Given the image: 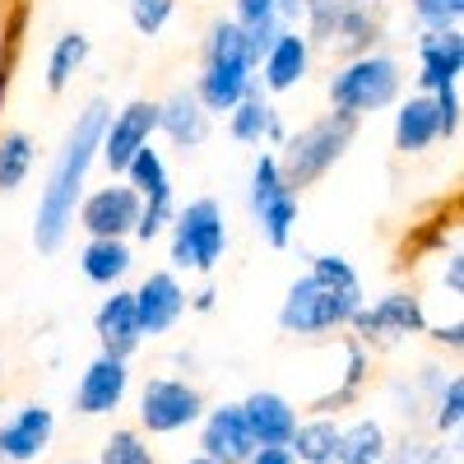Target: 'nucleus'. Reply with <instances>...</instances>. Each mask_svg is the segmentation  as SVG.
<instances>
[{
  "instance_id": "nucleus-1",
  "label": "nucleus",
  "mask_w": 464,
  "mask_h": 464,
  "mask_svg": "<svg viewBox=\"0 0 464 464\" xmlns=\"http://www.w3.org/2000/svg\"><path fill=\"white\" fill-rule=\"evenodd\" d=\"M102 126H107V102L93 98L80 116H74V126L56 153V168L47 177V190L43 200H37V214H33V242L37 251H56L65 242V232L74 223V209L84 200V186H89V168L98 159V144H102Z\"/></svg>"
},
{
  "instance_id": "nucleus-2",
  "label": "nucleus",
  "mask_w": 464,
  "mask_h": 464,
  "mask_svg": "<svg viewBox=\"0 0 464 464\" xmlns=\"http://www.w3.org/2000/svg\"><path fill=\"white\" fill-rule=\"evenodd\" d=\"M362 306V279L343 256H312V275H302L284 306H279V325L288 334H325L353 321Z\"/></svg>"
},
{
  "instance_id": "nucleus-3",
  "label": "nucleus",
  "mask_w": 464,
  "mask_h": 464,
  "mask_svg": "<svg viewBox=\"0 0 464 464\" xmlns=\"http://www.w3.org/2000/svg\"><path fill=\"white\" fill-rule=\"evenodd\" d=\"M306 43L312 52L353 61L376 47L385 28V0H306Z\"/></svg>"
},
{
  "instance_id": "nucleus-4",
  "label": "nucleus",
  "mask_w": 464,
  "mask_h": 464,
  "mask_svg": "<svg viewBox=\"0 0 464 464\" xmlns=\"http://www.w3.org/2000/svg\"><path fill=\"white\" fill-rule=\"evenodd\" d=\"M353 135H358V121H353V116H343V111H325V116H316L312 126L284 135V149L275 153L279 172H284V186L293 190V196L306 190V186H316L348 153Z\"/></svg>"
},
{
  "instance_id": "nucleus-5",
  "label": "nucleus",
  "mask_w": 464,
  "mask_h": 464,
  "mask_svg": "<svg viewBox=\"0 0 464 464\" xmlns=\"http://www.w3.org/2000/svg\"><path fill=\"white\" fill-rule=\"evenodd\" d=\"M251 61H246V43H242V28L237 19H214L209 37H205V70H200V84L196 98L200 107L214 111H232L256 84H251Z\"/></svg>"
},
{
  "instance_id": "nucleus-6",
  "label": "nucleus",
  "mask_w": 464,
  "mask_h": 464,
  "mask_svg": "<svg viewBox=\"0 0 464 464\" xmlns=\"http://www.w3.org/2000/svg\"><path fill=\"white\" fill-rule=\"evenodd\" d=\"M404 89V74H400V61L385 56V52H362L353 61H343L334 74H330V107L362 121L367 111H381L391 107Z\"/></svg>"
},
{
  "instance_id": "nucleus-7",
  "label": "nucleus",
  "mask_w": 464,
  "mask_h": 464,
  "mask_svg": "<svg viewBox=\"0 0 464 464\" xmlns=\"http://www.w3.org/2000/svg\"><path fill=\"white\" fill-rule=\"evenodd\" d=\"M172 232V265L177 269H196V275H209V269L223 260L227 251V223H223V205L200 196L172 214L168 223Z\"/></svg>"
},
{
  "instance_id": "nucleus-8",
  "label": "nucleus",
  "mask_w": 464,
  "mask_h": 464,
  "mask_svg": "<svg viewBox=\"0 0 464 464\" xmlns=\"http://www.w3.org/2000/svg\"><path fill=\"white\" fill-rule=\"evenodd\" d=\"M153 135H159V102L135 98V102H126L116 116H107L102 144H98V159L107 163L111 177H121L135 153H140L144 144H153Z\"/></svg>"
},
{
  "instance_id": "nucleus-9",
  "label": "nucleus",
  "mask_w": 464,
  "mask_h": 464,
  "mask_svg": "<svg viewBox=\"0 0 464 464\" xmlns=\"http://www.w3.org/2000/svg\"><path fill=\"white\" fill-rule=\"evenodd\" d=\"M200 418H205V400H200L196 385H186V381L153 376L140 391V422L149 432H181Z\"/></svg>"
},
{
  "instance_id": "nucleus-10",
  "label": "nucleus",
  "mask_w": 464,
  "mask_h": 464,
  "mask_svg": "<svg viewBox=\"0 0 464 464\" xmlns=\"http://www.w3.org/2000/svg\"><path fill=\"white\" fill-rule=\"evenodd\" d=\"M140 196L130 181H111V186H98L93 196L80 200V227L89 237H135V223H140Z\"/></svg>"
},
{
  "instance_id": "nucleus-11",
  "label": "nucleus",
  "mask_w": 464,
  "mask_h": 464,
  "mask_svg": "<svg viewBox=\"0 0 464 464\" xmlns=\"http://www.w3.org/2000/svg\"><path fill=\"white\" fill-rule=\"evenodd\" d=\"M348 325H353L367 343H391V339H404V334H422L428 330V316H422V302L413 293H385L372 306L362 302Z\"/></svg>"
},
{
  "instance_id": "nucleus-12",
  "label": "nucleus",
  "mask_w": 464,
  "mask_h": 464,
  "mask_svg": "<svg viewBox=\"0 0 464 464\" xmlns=\"http://www.w3.org/2000/svg\"><path fill=\"white\" fill-rule=\"evenodd\" d=\"M135 297V316H140V330L153 339V334H168L181 316H186V288L172 269H153V275L140 279V288L130 293Z\"/></svg>"
},
{
  "instance_id": "nucleus-13",
  "label": "nucleus",
  "mask_w": 464,
  "mask_h": 464,
  "mask_svg": "<svg viewBox=\"0 0 464 464\" xmlns=\"http://www.w3.org/2000/svg\"><path fill=\"white\" fill-rule=\"evenodd\" d=\"M126 391H130V367H126V358L98 353V358L84 367L80 385H74V409H80L84 418H102V413H111V409H121Z\"/></svg>"
},
{
  "instance_id": "nucleus-14",
  "label": "nucleus",
  "mask_w": 464,
  "mask_h": 464,
  "mask_svg": "<svg viewBox=\"0 0 464 464\" xmlns=\"http://www.w3.org/2000/svg\"><path fill=\"white\" fill-rule=\"evenodd\" d=\"M459 70H464V33L459 28L428 33L418 43V89L422 93H437L446 84H459Z\"/></svg>"
},
{
  "instance_id": "nucleus-15",
  "label": "nucleus",
  "mask_w": 464,
  "mask_h": 464,
  "mask_svg": "<svg viewBox=\"0 0 464 464\" xmlns=\"http://www.w3.org/2000/svg\"><path fill=\"white\" fill-rule=\"evenodd\" d=\"M306 65H312V43H306V33L302 28H284L256 70H260V80H265L269 93H288V89H297L306 80Z\"/></svg>"
},
{
  "instance_id": "nucleus-16",
  "label": "nucleus",
  "mask_w": 464,
  "mask_h": 464,
  "mask_svg": "<svg viewBox=\"0 0 464 464\" xmlns=\"http://www.w3.org/2000/svg\"><path fill=\"white\" fill-rule=\"evenodd\" d=\"M52 432H56L52 409H43V404H24V409L5 422V428H0V459H14V464L37 459V455L52 446Z\"/></svg>"
},
{
  "instance_id": "nucleus-17",
  "label": "nucleus",
  "mask_w": 464,
  "mask_h": 464,
  "mask_svg": "<svg viewBox=\"0 0 464 464\" xmlns=\"http://www.w3.org/2000/svg\"><path fill=\"white\" fill-rule=\"evenodd\" d=\"M256 450L251 432H246V418L237 404H223V409H209L205 418V432H200V455L218 459V464H246Z\"/></svg>"
},
{
  "instance_id": "nucleus-18",
  "label": "nucleus",
  "mask_w": 464,
  "mask_h": 464,
  "mask_svg": "<svg viewBox=\"0 0 464 464\" xmlns=\"http://www.w3.org/2000/svg\"><path fill=\"white\" fill-rule=\"evenodd\" d=\"M237 409L246 418V432H251L256 446H288V437L297 432V409L275 391H256Z\"/></svg>"
},
{
  "instance_id": "nucleus-19",
  "label": "nucleus",
  "mask_w": 464,
  "mask_h": 464,
  "mask_svg": "<svg viewBox=\"0 0 464 464\" xmlns=\"http://www.w3.org/2000/svg\"><path fill=\"white\" fill-rule=\"evenodd\" d=\"M93 330H98V339H102V353L130 358L135 348L144 343V330H140V316H135V297H130V293H111V297L98 306Z\"/></svg>"
},
{
  "instance_id": "nucleus-20",
  "label": "nucleus",
  "mask_w": 464,
  "mask_h": 464,
  "mask_svg": "<svg viewBox=\"0 0 464 464\" xmlns=\"http://www.w3.org/2000/svg\"><path fill=\"white\" fill-rule=\"evenodd\" d=\"M159 130L177 149H200L209 140V111L200 107L196 89H177L159 102Z\"/></svg>"
},
{
  "instance_id": "nucleus-21",
  "label": "nucleus",
  "mask_w": 464,
  "mask_h": 464,
  "mask_svg": "<svg viewBox=\"0 0 464 464\" xmlns=\"http://www.w3.org/2000/svg\"><path fill=\"white\" fill-rule=\"evenodd\" d=\"M227 130H232V140H237V144H251V149H260V144H284V135H288L279 107L269 102V98H260L256 89L227 111Z\"/></svg>"
},
{
  "instance_id": "nucleus-22",
  "label": "nucleus",
  "mask_w": 464,
  "mask_h": 464,
  "mask_svg": "<svg viewBox=\"0 0 464 464\" xmlns=\"http://www.w3.org/2000/svg\"><path fill=\"white\" fill-rule=\"evenodd\" d=\"M441 135H437V102L432 93H413L400 102L395 111V149L400 153H422V149H432Z\"/></svg>"
},
{
  "instance_id": "nucleus-23",
  "label": "nucleus",
  "mask_w": 464,
  "mask_h": 464,
  "mask_svg": "<svg viewBox=\"0 0 464 464\" xmlns=\"http://www.w3.org/2000/svg\"><path fill=\"white\" fill-rule=\"evenodd\" d=\"M130 265H135V256H130V242L126 237H89V246L80 251L84 279L89 284H102V288L121 284L130 275Z\"/></svg>"
},
{
  "instance_id": "nucleus-24",
  "label": "nucleus",
  "mask_w": 464,
  "mask_h": 464,
  "mask_svg": "<svg viewBox=\"0 0 464 464\" xmlns=\"http://www.w3.org/2000/svg\"><path fill=\"white\" fill-rule=\"evenodd\" d=\"M288 450L297 464H334L339 455V428L330 418H312V422H297V432L288 437Z\"/></svg>"
},
{
  "instance_id": "nucleus-25",
  "label": "nucleus",
  "mask_w": 464,
  "mask_h": 464,
  "mask_svg": "<svg viewBox=\"0 0 464 464\" xmlns=\"http://www.w3.org/2000/svg\"><path fill=\"white\" fill-rule=\"evenodd\" d=\"M89 52H93V43H89L84 33H61L56 47H52V56H47V89H52V93H65L70 80L84 70Z\"/></svg>"
},
{
  "instance_id": "nucleus-26",
  "label": "nucleus",
  "mask_w": 464,
  "mask_h": 464,
  "mask_svg": "<svg viewBox=\"0 0 464 464\" xmlns=\"http://www.w3.org/2000/svg\"><path fill=\"white\" fill-rule=\"evenodd\" d=\"M33 159H37V144L33 135L24 130H0V196L24 186V177L33 172Z\"/></svg>"
},
{
  "instance_id": "nucleus-27",
  "label": "nucleus",
  "mask_w": 464,
  "mask_h": 464,
  "mask_svg": "<svg viewBox=\"0 0 464 464\" xmlns=\"http://www.w3.org/2000/svg\"><path fill=\"white\" fill-rule=\"evenodd\" d=\"M381 459H385V432H381V422L362 418L348 432H339L334 464H381Z\"/></svg>"
},
{
  "instance_id": "nucleus-28",
  "label": "nucleus",
  "mask_w": 464,
  "mask_h": 464,
  "mask_svg": "<svg viewBox=\"0 0 464 464\" xmlns=\"http://www.w3.org/2000/svg\"><path fill=\"white\" fill-rule=\"evenodd\" d=\"M256 218H260L265 242L275 246V251H284L293 242V227H297V196H293V190H279L275 200H265L256 209Z\"/></svg>"
},
{
  "instance_id": "nucleus-29",
  "label": "nucleus",
  "mask_w": 464,
  "mask_h": 464,
  "mask_svg": "<svg viewBox=\"0 0 464 464\" xmlns=\"http://www.w3.org/2000/svg\"><path fill=\"white\" fill-rule=\"evenodd\" d=\"M279 190H288L284 172H279V159H275V153H260L256 168H251V209H260L265 200H275Z\"/></svg>"
},
{
  "instance_id": "nucleus-30",
  "label": "nucleus",
  "mask_w": 464,
  "mask_h": 464,
  "mask_svg": "<svg viewBox=\"0 0 464 464\" xmlns=\"http://www.w3.org/2000/svg\"><path fill=\"white\" fill-rule=\"evenodd\" d=\"M98 464H153V455L140 441V432H111L102 441V459Z\"/></svg>"
},
{
  "instance_id": "nucleus-31",
  "label": "nucleus",
  "mask_w": 464,
  "mask_h": 464,
  "mask_svg": "<svg viewBox=\"0 0 464 464\" xmlns=\"http://www.w3.org/2000/svg\"><path fill=\"white\" fill-rule=\"evenodd\" d=\"M432 422H437V432H459V422H464V381H459V376H450V381L441 385Z\"/></svg>"
},
{
  "instance_id": "nucleus-32",
  "label": "nucleus",
  "mask_w": 464,
  "mask_h": 464,
  "mask_svg": "<svg viewBox=\"0 0 464 464\" xmlns=\"http://www.w3.org/2000/svg\"><path fill=\"white\" fill-rule=\"evenodd\" d=\"M413 14L428 33H441V28H459V14H464V0H413Z\"/></svg>"
},
{
  "instance_id": "nucleus-33",
  "label": "nucleus",
  "mask_w": 464,
  "mask_h": 464,
  "mask_svg": "<svg viewBox=\"0 0 464 464\" xmlns=\"http://www.w3.org/2000/svg\"><path fill=\"white\" fill-rule=\"evenodd\" d=\"M172 10H177V0H130V24L144 37H153V33H163V24L172 19Z\"/></svg>"
},
{
  "instance_id": "nucleus-34",
  "label": "nucleus",
  "mask_w": 464,
  "mask_h": 464,
  "mask_svg": "<svg viewBox=\"0 0 464 464\" xmlns=\"http://www.w3.org/2000/svg\"><path fill=\"white\" fill-rule=\"evenodd\" d=\"M432 102H437V135L441 140H455L459 135V89L446 84V89L432 93Z\"/></svg>"
},
{
  "instance_id": "nucleus-35",
  "label": "nucleus",
  "mask_w": 464,
  "mask_h": 464,
  "mask_svg": "<svg viewBox=\"0 0 464 464\" xmlns=\"http://www.w3.org/2000/svg\"><path fill=\"white\" fill-rule=\"evenodd\" d=\"M237 24L242 28H251V24H279L275 0H237Z\"/></svg>"
},
{
  "instance_id": "nucleus-36",
  "label": "nucleus",
  "mask_w": 464,
  "mask_h": 464,
  "mask_svg": "<svg viewBox=\"0 0 464 464\" xmlns=\"http://www.w3.org/2000/svg\"><path fill=\"white\" fill-rule=\"evenodd\" d=\"M246 464H297V459H293L288 446H256Z\"/></svg>"
},
{
  "instance_id": "nucleus-37",
  "label": "nucleus",
  "mask_w": 464,
  "mask_h": 464,
  "mask_svg": "<svg viewBox=\"0 0 464 464\" xmlns=\"http://www.w3.org/2000/svg\"><path fill=\"white\" fill-rule=\"evenodd\" d=\"M446 284H450V293H455V297L464 293V260H459V251H450V256H446Z\"/></svg>"
},
{
  "instance_id": "nucleus-38",
  "label": "nucleus",
  "mask_w": 464,
  "mask_h": 464,
  "mask_svg": "<svg viewBox=\"0 0 464 464\" xmlns=\"http://www.w3.org/2000/svg\"><path fill=\"white\" fill-rule=\"evenodd\" d=\"M381 464H437V450H404V455H395V459H381Z\"/></svg>"
},
{
  "instance_id": "nucleus-39",
  "label": "nucleus",
  "mask_w": 464,
  "mask_h": 464,
  "mask_svg": "<svg viewBox=\"0 0 464 464\" xmlns=\"http://www.w3.org/2000/svg\"><path fill=\"white\" fill-rule=\"evenodd\" d=\"M459 334H464V330H459V321H450V325H441L432 339H437V343H450V348H459Z\"/></svg>"
},
{
  "instance_id": "nucleus-40",
  "label": "nucleus",
  "mask_w": 464,
  "mask_h": 464,
  "mask_svg": "<svg viewBox=\"0 0 464 464\" xmlns=\"http://www.w3.org/2000/svg\"><path fill=\"white\" fill-rule=\"evenodd\" d=\"M209 306H214V288H200L196 293V312H209Z\"/></svg>"
},
{
  "instance_id": "nucleus-41",
  "label": "nucleus",
  "mask_w": 464,
  "mask_h": 464,
  "mask_svg": "<svg viewBox=\"0 0 464 464\" xmlns=\"http://www.w3.org/2000/svg\"><path fill=\"white\" fill-rule=\"evenodd\" d=\"M186 464H218V459H209V455H196V459H186Z\"/></svg>"
},
{
  "instance_id": "nucleus-42",
  "label": "nucleus",
  "mask_w": 464,
  "mask_h": 464,
  "mask_svg": "<svg viewBox=\"0 0 464 464\" xmlns=\"http://www.w3.org/2000/svg\"><path fill=\"white\" fill-rule=\"evenodd\" d=\"M70 464H84V459H70Z\"/></svg>"
},
{
  "instance_id": "nucleus-43",
  "label": "nucleus",
  "mask_w": 464,
  "mask_h": 464,
  "mask_svg": "<svg viewBox=\"0 0 464 464\" xmlns=\"http://www.w3.org/2000/svg\"><path fill=\"white\" fill-rule=\"evenodd\" d=\"M409 5H413V0H409Z\"/></svg>"
}]
</instances>
